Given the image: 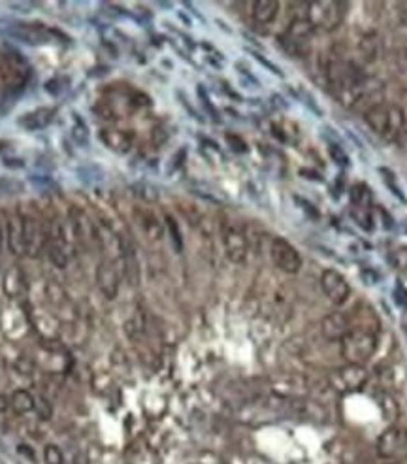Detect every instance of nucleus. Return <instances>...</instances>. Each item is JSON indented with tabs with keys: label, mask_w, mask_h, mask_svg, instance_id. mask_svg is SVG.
Masks as SVG:
<instances>
[{
	"label": "nucleus",
	"mask_w": 407,
	"mask_h": 464,
	"mask_svg": "<svg viewBox=\"0 0 407 464\" xmlns=\"http://www.w3.org/2000/svg\"><path fill=\"white\" fill-rule=\"evenodd\" d=\"M364 121L367 127L379 134L383 140L396 141L400 136L401 129L406 127V112L396 104L379 102L375 106H370L364 112Z\"/></svg>",
	"instance_id": "f257e3e1"
},
{
	"label": "nucleus",
	"mask_w": 407,
	"mask_h": 464,
	"mask_svg": "<svg viewBox=\"0 0 407 464\" xmlns=\"http://www.w3.org/2000/svg\"><path fill=\"white\" fill-rule=\"evenodd\" d=\"M377 351V336L370 330L350 328V332L339 342V353L347 364H364Z\"/></svg>",
	"instance_id": "f03ea898"
},
{
	"label": "nucleus",
	"mask_w": 407,
	"mask_h": 464,
	"mask_svg": "<svg viewBox=\"0 0 407 464\" xmlns=\"http://www.w3.org/2000/svg\"><path fill=\"white\" fill-rule=\"evenodd\" d=\"M345 17V4L338 0H313L305 4V19L313 30H334L341 25Z\"/></svg>",
	"instance_id": "7ed1b4c3"
},
{
	"label": "nucleus",
	"mask_w": 407,
	"mask_h": 464,
	"mask_svg": "<svg viewBox=\"0 0 407 464\" xmlns=\"http://www.w3.org/2000/svg\"><path fill=\"white\" fill-rule=\"evenodd\" d=\"M367 381V370L364 364H343L328 373V387L334 393L347 395L358 390Z\"/></svg>",
	"instance_id": "20e7f679"
},
{
	"label": "nucleus",
	"mask_w": 407,
	"mask_h": 464,
	"mask_svg": "<svg viewBox=\"0 0 407 464\" xmlns=\"http://www.w3.org/2000/svg\"><path fill=\"white\" fill-rule=\"evenodd\" d=\"M223 234V245H225L226 259L234 265H242L247 259L249 253V240L243 226L236 221H226L220 228Z\"/></svg>",
	"instance_id": "39448f33"
},
{
	"label": "nucleus",
	"mask_w": 407,
	"mask_h": 464,
	"mask_svg": "<svg viewBox=\"0 0 407 464\" xmlns=\"http://www.w3.org/2000/svg\"><path fill=\"white\" fill-rule=\"evenodd\" d=\"M313 34V27L311 23L304 17H296L290 25H288L287 33L281 36V45L294 57H304L309 51V40Z\"/></svg>",
	"instance_id": "423d86ee"
},
{
	"label": "nucleus",
	"mask_w": 407,
	"mask_h": 464,
	"mask_svg": "<svg viewBox=\"0 0 407 464\" xmlns=\"http://www.w3.org/2000/svg\"><path fill=\"white\" fill-rule=\"evenodd\" d=\"M270 257L273 265L285 274H298L302 268V257L298 249L293 243H288L285 238H273L270 243Z\"/></svg>",
	"instance_id": "0eeeda50"
},
{
	"label": "nucleus",
	"mask_w": 407,
	"mask_h": 464,
	"mask_svg": "<svg viewBox=\"0 0 407 464\" xmlns=\"http://www.w3.org/2000/svg\"><path fill=\"white\" fill-rule=\"evenodd\" d=\"M25 226V255L36 259L47 245V225L34 215H23Z\"/></svg>",
	"instance_id": "6e6552de"
},
{
	"label": "nucleus",
	"mask_w": 407,
	"mask_h": 464,
	"mask_svg": "<svg viewBox=\"0 0 407 464\" xmlns=\"http://www.w3.org/2000/svg\"><path fill=\"white\" fill-rule=\"evenodd\" d=\"M321 287L328 296V300L334 302L336 306L345 304L350 294V287L347 279L338 270H332V268H328V270L321 274Z\"/></svg>",
	"instance_id": "1a4fd4ad"
},
{
	"label": "nucleus",
	"mask_w": 407,
	"mask_h": 464,
	"mask_svg": "<svg viewBox=\"0 0 407 464\" xmlns=\"http://www.w3.org/2000/svg\"><path fill=\"white\" fill-rule=\"evenodd\" d=\"M407 447V436L406 432L398 427H390L381 434L377 441V453L379 457L389 458V460H394V458H400L403 453H406Z\"/></svg>",
	"instance_id": "9d476101"
},
{
	"label": "nucleus",
	"mask_w": 407,
	"mask_h": 464,
	"mask_svg": "<svg viewBox=\"0 0 407 464\" xmlns=\"http://www.w3.org/2000/svg\"><path fill=\"white\" fill-rule=\"evenodd\" d=\"M119 282H121V276H119V268L117 265H115V260H102L98 268H96V283H98L100 293L104 294L107 300H113L117 296Z\"/></svg>",
	"instance_id": "9b49d317"
},
{
	"label": "nucleus",
	"mask_w": 407,
	"mask_h": 464,
	"mask_svg": "<svg viewBox=\"0 0 407 464\" xmlns=\"http://www.w3.org/2000/svg\"><path fill=\"white\" fill-rule=\"evenodd\" d=\"M350 332V321L349 315L339 313V311H332L328 315L322 317L321 321V334L322 338L328 342H341V340Z\"/></svg>",
	"instance_id": "f8f14e48"
},
{
	"label": "nucleus",
	"mask_w": 407,
	"mask_h": 464,
	"mask_svg": "<svg viewBox=\"0 0 407 464\" xmlns=\"http://www.w3.org/2000/svg\"><path fill=\"white\" fill-rule=\"evenodd\" d=\"M8 248L16 257L25 255V226H23V214L16 211L8 217Z\"/></svg>",
	"instance_id": "ddd939ff"
},
{
	"label": "nucleus",
	"mask_w": 407,
	"mask_h": 464,
	"mask_svg": "<svg viewBox=\"0 0 407 464\" xmlns=\"http://www.w3.org/2000/svg\"><path fill=\"white\" fill-rule=\"evenodd\" d=\"M98 138L106 147H110L112 151L124 155L132 149V134H129L126 130L119 129H100Z\"/></svg>",
	"instance_id": "4468645a"
},
{
	"label": "nucleus",
	"mask_w": 407,
	"mask_h": 464,
	"mask_svg": "<svg viewBox=\"0 0 407 464\" xmlns=\"http://www.w3.org/2000/svg\"><path fill=\"white\" fill-rule=\"evenodd\" d=\"M2 289H4L6 296L11 300L21 298L23 294H25V291H27V277H25L19 266H10L6 270L4 279H2Z\"/></svg>",
	"instance_id": "2eb2a0df"
},
{
	"label": "nucleus",
	"mask_w": 407,
	"mask_h": 464,
	"mask_svg": "<svg viewBox=\"0 0 407 464\" xmlns=\"http://www.w3.org/2000/svg\"><path fill=\"white\" fill-rule=\"evenodd\" d=\"M28 319H30V325H33L45 340L57 338V334H59V321H57L51 313H47L45 310H40V308H34V310H30Z\"/></svg>",
	"instance_id": "dca6fc26"
},
{
	"label": "nucleus",
	"mask_w": 407,
	"mask_h": 464,
	"mask_svg": "<svg viewBox=\"0 0 407 464\" xmlns=\"http://www.w3.org/2000/svg\"><path fill=\"white\" fill-rule=\"evenodd\" d=\"M134 221L138 223L141 232H143L149 240L158 242V240L163 238V226H160V223H158V219L155 217L151 209L138 208L134 211Z\"/></svg>",
	"instance_id": "f3484780"
},
{
	"label": "nucleus",
	"mask_w": 407,
	"mask_h": 464,
	"mask_svg": "<svg viewBox=\"0 0 407 464\" xmlns=\"http://www.w3.org/2000/svg\"><path fill=\"white\" fill-rule=\"evenodd\" d=\"M279 11V2L276 0H256L251 4V16H253L254 23L259 25H268L277 17Z\"/></svg>",
	"instance_id": "a211bd4d"
},
{
	"label": "nucleus",
	"mask_w": 407,
	"mask_h": 464,
	"mask_svg": "<svg viewBox=\"0 0 407 464\" xmlns=\"http://www.w3.org/2000/svg\"><path fill=\"white\" fill-rule=\"evenodd\" d=\"M51 117H53V110L51 108H40V110H34V112L23 115L19 119V124L28 130H38L44 129L45 124H49Z\"/></svg>",
	"instance_id": "6ab92c4d"
},
{
	"label": "nucleus",
	"mask_w": 407,
	"mask_h": 464,
	"mask_svg": "<svg viewBox=\"0 0 407 464\" xmlns=\"http://www.w3.org/2000/svg\"><path fill=\"white\" fill-rule=\"evenodd\" d=\"M11 36L17 40H21L25 44H42L45 40L49 38V34L42 30V28L36 27H28V25H19V27H13L11 30Z\"/></svg>",
	"instance_id": "aec40b11"
},
{
	"label": "nucleus",
	"mask_w": 407,
	"mask_h": 464,
	"mask_svg": "<svg viewBox=\"0 0 407 464\" xmlns=\"http://www.w3.org/2000/svg\"><path fill=\"white\" fill-rule=\"evenodd\" d=\"M36 398H34L28 390L17 389L11 393L10 396V407H13L17 413H28L34 410Z\"/></svg>",
	"instance_id": "412c9836"
},
{
	"label": "nucleus",
	"mask_w": 407,
	"mask_h": 464,
	"mask_svg": "<svg viewBox=\"0 0 407 464\" xmlns=\"http://www.w3.org/2000/svg\"><path fill=\"white\" fill-rule=\"evenodd\" d=\"M350 202H353V208H370L372 204V192L366 185L362 183H356L350 189Z\"/></svg>",
	"instance_id": "4be33fe9"
},
{
	"label": "nucleus",
	"mask_w": 407,
	"mask_h": 464,
	"mask_svg": "<svg viewBox=\"0 0 407 464\" xmlns=\"http://www.w3.org/2000/svg\"><path fill=\"white\" fill-rule=\"evenodd\" d=\"M358 51H360V57L364 61H373L377 57V38H375V34H364L360 42H358Z\"/></svg>",
	"instance_id": "5701e85b"
},
{
	"label": "nucleus",
	"mask_w": 407,
	"mask_h": 464,
	"mask_svg": "<svg viewBox=\"0 0 407 464\" xmlns=\"http://www.w3.org/2000/svg\"><path fill=\"white\" fill-rule=\"evenodd\" d=\"M44 463L45 464H64V455L61 447L55 443H47L44 449Z\"/></svg>",
	"instance_id": "b1692460"
},
{
	"label": "nucleus",
	"mask_w": 407,
	"mask_h": 464,
	"mask_svg": "<svg viewBox=\"0 0 407 464\" xmlns=\"http://www.w3.org/2000/svg\"><path fill=\"white\" fill-rule=\"evenodd\" d=\"M353 217L362 228H366V231H372V215H370V208H353Z\"/></svg>",
	"instance_id": "393cba45"
},
{
	"label": "nucleus",
	"mask_w": 407,
	"mask_h": 464,
	"mask_svg": "<svg viewBox=\"0 0 407 464\" xmlns=\"http://www.w3.org/2000/svg\"><path fill=\"white\" fill-rule=\"evenodd\" d=\"M166 226H168V232L170 236H172V242H174V248L177 249V251H181V248H183V240H181V232L179 228H177V223H175L172 215H166Z\"/></svg>",
	"instance_id": "a878e982"
},
{
	"label": "nucleus",
	"mask_w": 407,
	"mask_h": 464,
	"mask_svg": "<svg viewBox=\"0 0 407 464\" xmlns=\"http://www.w3.org/2000/svg\"><path fill=\"white\" fill-rule=\"evenodd\" d=\"M34 410H36V413H38V417L42 419V421H49L51 415H53V407H51L49 400L44 398V396H40L38 400H36Z\"/></svg>",
	"instance_id": "bb28decb"
},
{
	"label": "nucleus",
	"mask_w": 407,
	"mask_h": 464,
	"mask_svg": "<svg viewBox=\"0 0 407 464\" xmlns=\"http://www.w3.org/2000/svg\"><path fill=\"white\" fill-rule=\"evenodd\" d=\"M381 410H383L384 417L387 419H394L398 415V404L392 396L383 395L381 396Z\"/></svg>",
	"instance_id": "cd10ccee"
},
{
	"label": "nucleus",
	"mask_w": 407,
	"mask_h": 464,
	"mask_svg": "<svg viewBox=\"0 0 407 464\" xmlns=\"http://www.w3.org/2000/svg\"><path fill=\"white\" fill-rule=\"evenodd\" d=\"M73 138L79 141V144H85V141H89V132H87V127L81 123V119L76 115V127L72 129Z\"/></svg>",
	"instance_id": "c85d7f7f"
},
{
	"label": "nucleus",
	"mask_w": 407,
	"mask_h": 464,
	"mask_svg": "<svg viewBox=\"0 0 407 464\" xmlns=\"http://www.w3.org/2000/svg\"><path fill=\"white\" fill-rule=\"evenodd\" d=\"M330 155H332L334 161L338 164H341V166H347V164L350 163L349 157L345 155V151L339 146H330Z\"/></svg>",
	"instance_id": "c756f323"
},
{
	"label": "nucleus",
	"mask_w": 407,
	"mask_h": 464,
	"mask_svg": "<svg viewBox=\"0 0 407 464\" xmlns=\"http://www.w3.org/2000/svg\"><path fill=\"white\" fill-rule=\"evenodd\" d=\"M226 141H228V144H230L232 149H234V151H240V153L247 151V146H245V141L240 140V138H237V136H234V134H226Z\"/></svg>",
	"instance_id": "7c9ffc66"
},
{
	"label": "nucleus",
	"mask_w": 407,
	"mask_h": 464,
	"mask_svg": "<svg viewBox=\"0 0 407 464\" xmlns=\"http://www.w3.org/2000/svg\"><path fill=\"white\" fill-rule=\"evenodd\" d=\"M396 144L403 149V151H407V121H406V127L401 129L400 136H398V140H396Z\"/></svg>",
	"instance_id": "2f4dec72"
},
{
	"label": "nucleus",
	"mask_w": 407,
	"mask_h": 464,
	"mask_svg": "<svg viewBox=\"0 0 407 464\" xmlns=\"http://www.w3.org/2000/svg\"><path fill=\"white\" fill-rule=\"evenodd\" d=\"M8 406H10V400H8L6 396L0 395V412H6V410H8Z\"/></svg>",
	"instance_id": "473e14b6"
},
{
	"label": "nucleus",
	"mask_w": 407,
	"mask_h": 464,
	"mask_svg": "<svg viewBox=\"0 0 407 464\" xmlns=\"http://www.w3.org/2000/svg\"><path fill=\"white\" fill-rule=\"evenodd\" d=\"M2 242H4V238H2V226H0V249H2Z\"/></svg>",
	"instance_id": "72a5a7b5"
}]
</instances>
